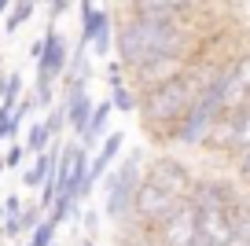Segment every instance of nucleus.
<instances>
[{"instance_id":"nucleus-1","label":"nucleus","mask_w":250,"mask_h":246,"mask_svg":"<svg viewBox=\"0 0 250 246\" xmlns=\"http://www.w3.org/2000/svg\"><path fill=\"white\" fill-rule=\"evenodd\" d=\"M188 55L199 59V19H173V15H114V59L125 70H136L151 59Z\"/></svg>"},{"instance_id":"nucleus-2","label":"nucleus","mask_w":250,"mask_h":246,"mask_svg":"<svg viewBox=\"0 0 250 246\" xmlns=\"http://www.w3.org/2000/svg\"><path fill=\"white\" fill-rule=\"evenodd\" d=\"M221 62L225 59H199L195 66L188 70V74L173 77V81H166V85L151 88V92H140V107H136V118H140L144 132L151 136V144L162 151V147H169V136L173 129H177L180 122H184V114L191 107H195L199 92H203L206 85H210L213 77H217Z\"/></svg>"},{"instance_id":"nucleus-3","label":"nucleus","mask_w":250,"mask_h":246,"mask_svg":"<svg viewBox=\"0 0 250 246\" xmlns=\"http://www.w3.org/2000/svg\"><path fill=\"white\" fill-rule=\"evenodd\" d=\"M144 165H147V151L133 147L125 158L114 162V169L100 180L103 184V217L110 228H129L136 224V191L144 184Z\"/></svg>"},{"instance_id":"nucleus-4","label":"nucleus","mask_w":250,"mask_h":246,"mask_svg":"<svg viewBox=\"0 0 250 246\" xmlns=\"http://www.w3.org/2000/svg\"><path fill=\"white\" fill-rule=\"evenodd\" d=\"M195 177L199 173L191 169L177 151H166V147L155 151L147 158V165H144V180L155 184V187H162V191H169V195H177V199H191Z\"/></svg>"},{"instance_id":"nucleus-5","label":"nucleus","mask_w":250,"mask_h":246,"mask_svg":"<svg viewBox=\"0 0 250 246\" xmlns=\"http://www.w3.org/2000/svg\"><path fill=\"white\" fill-rule=\"evenodd\" d=\"M203 59V55H199ZM199 59H188V55H169V59H151L144 62V66L129 70V85L136 88V92H151V88L166 85V81H173V77L188 74V70L195 66Z\"/></svg>"},{"instance_id":"nucleus-6","label":"nucleus","mask_w":250,"mask_h":246,"mask_svg":"<svg viewBox=\"0 0 250 246\" xmlns=\"http://www.w3.org/2000/svg\"><path fill=\"white\" fill-rule=\"evenodd\" d=\"M155 239L162 246H195L199 243V209L191 206V199H184L162 224H158Z\"/></svg>"},{"instance_id":"nucleus-7","label":"nucleus","mask_w":250,"mask_h":246,"mask_svg":"<svg viewBox=\"0 0 250 246\" xmlns=\"http://www.w3.org/2000/svg\"><path fill=\"white\" fill-rule=\"evenodd\" d=\"M180 202H184V199H177V195H169V191H162V187H155V184L144 180L140 191H136V224H144V228L155 231Z\"/></svg>"},{"instance_id":"nucleus-8","label":"nucleus","mask_w":250,"mask_h":246,"mask_svg":"<svg viewBox=\"0 0 250 246\" xmlns=\"http://www.w3.org/2000/svg\"><path fill=\"white\" fill-rule=\"evenodd\" d=\"M66 62H70V41L59 33V26L48 22V30H44V52H41V59H37V77H41V81L59 85L62 74H66Z\"/></svg>"},{"instance_id":"nucleus-9","label":"nucleus","mask_w":250,"mask_h":246,"mask_svg":"<svg viewBox=\"0 0 250 246\" xmlns=\"http://www.w3.org/2000/svg\"><path fill=\"white\" fill-rule=\"evenodd\" d=\"M213 0H122V11L136 15H173V19H199Z\"/></svg>"},{"instance_id":"nucleus-10","label":"nucleus","mask_w":250,"mask_h":246,"mask_svg":"<svg viewBox=\"0 0 250 246\" xmlns=\"http://www.w3.org/2000/svg\"><path fill=\"white\" fill-rule=\"evenodd\" d=\"M239 129H235V114L228 110V114H221L217 122H213V129H210V136H206V144H203V154H210V158H217V162H232L235 154H239Z\"/></svg>"},{"instance_id":"nucleus-11","label":"nucleus","mask_w":250,"mask_h":246,"mask_svg":"<svg viewBox=\"0 0 250 246\" xmlns=\"http://www.w3.org/2000/svg\"><path fill=\"white\" fill-rule=\"evenodd\" d=\"M122 147H125V132L122 129H114L110 136H103V144L96 147V154L88 158V180H92V184H100V180L114 169V162L122 158Z\"/></svg>"},{"instance_id":"nucleus-12","label":"nucleus","mask_w":250,"mask_h":246,"mask_svg":"<svg viewBox=\"0 0 250 246\" xmlns=\"http://www.w3.org/2000/svg\"><path fill=\"white\" fill-rule=\"evenodd\" d=\"M235 235V213L232 209H210L199 213V239H206L210 246H225Z\"/></svg>"},{"instance_id":"nucleus-13","label":"nucleus","mask_w":250,"mask_h":246,"mask_svg":"<svg viewBox=\"0 0 250 246\" xmlns=\"http://www.w3.org/2000/svg\"><path fill=\"white\" fill-rule=\"evenodd\" d=\"M110 114H114V103H110V96H107V100H96L92 122H88L85 136L78 140L85 151H92V147H100V144H103V136H107V125H110Z\"/></svg>"},{"instance_id":"nucleus-14","label":"nucleus","mask_w":250,"mask_h":246,"mask_svg":"<svg viewBox=\"0 0 250 246\" xmlns=\"http://www.w3.org/2000/svg\"><path fill=\"white\" fill-rule=\"evenodd\" d=\"M37 8H41L37 0H15L11 11H8V19H4V33H8V37H11V33H19L33 19V11H37Z\"/></svg>"},{"instance_id":"nucleus-15","label":"nucleus","mask_w":250,"mask_h":246,"mask_svg":"<svg viewBox=\"0 0 250 246\" xmlns=\"http://www.w3.org/2000/svg\"><path fill=\"white\" fill-rule=\"evenodd\" d=\"M88 52L100 55V59H110V52H114V11H110V15L100 22V30H96V37H92V44H88Z\"/></svg>"},{"instance_id":"nucleus-16","label":"nucleus","mask_w":250,"mask_h":246,"mask_svg":"<svg viewBox=\"0 0 250 246\" xmlns=\"http://www.w3.org/2000/svg\"><path fill=\"white\" fill-rule=\"evenodd\" d=\"M22 144H26V151H30V154H41V151H48V147L55 144L52 132H48V125H44V118L26 125V140H22Z\"/></svg>"},{"instance_id":"nucleus-17","label":"nucleus","mask_w":250,"mask_h":246,"mask_svg":"<svg viewBox=\"0 0 250 246\" xmlns=\"http://www.w3.org/2000/svg\"><path fill=\"white\" fill-rule=\"evenodd\" d=\"M110 103H114V114H136V107H140V92H136L133 85H118L110 88Z\"/></svg>"},{"instance_id":"nucleus-18","label":"nucleus","mask_w":250,"mask_h":246,"mask_svg":"<svg viewBox=\"0 0 250 246\" xmlns=\"http://www.w3.org/2000/svg\"><path fill=\"white\" fill-rule=\"evenodd\" d=\"M30 96H33V103H37V110H52L55 103H59V85H52V81H33V88H30Z\"/></svg>"},{"instance_id":"nucleus-19","label":"nucleus","mask_w":250,"mask_h":246,"mask_svg":"<svg viewBox=\"0 0 250 246\" xmlns=\"http://www.w3.org/2000/svg\"><path fill=\"white\" fill-rule=\"evenodd\" d=\"M22 96H26V92H22V74H19V70H11V74L4 77V96H0V107L15 110Z\"/></svg>"},{"instance_id":"nucleus-20","label":"nucleus","mask_w":250,"mask_h":246,"mask_svg":"<svg viewBox=\"0 0 250 246\" xmlns=\"http://www.w3.org/2000/svg\"><path fill=\"white\" fill-rule=\"evenodd\" d=\"M55 235H59V224L44 217V221L26 235V246H55Z\"/></svg>"},{"instance_id":"nucleus-21","label":"nucleus","mask_w":250,"mask_h":246,"mask_svg":"<svg viewBox=\"0 0 250 246\" xmlns=\"http://www.w3.org/2000/svg\"><path fill=\"white\" fill-rule=\"evenodd\" d=\"M235 231L250 239V191L247 187L239 191V202H235Z\"/></svg>"},{"instance_id":"nucleus-22","label":"nucleus","mask_w":250,"mask_h":246,"mask_svg":"<svg viewBox=\"0 0 250 246\" xmlns=\"http://www.w3.org/2000/svg\"><path fill=\"white\" fill-rule=\"evenodd\" d=\"M44 125H48V132H52V140H59L62 132H66V107L55 103L52 110H44Z\"/></svg>"},{"instance_id":"nucleus-23","label":"nucleus","mask_w":250,"mask_h":246,"mask_svg":"<svg viewBox=\"0 0 250 246\" xmlns=\"http://www.w3.org/2000/svg\"><path fill=\"white\" fill-rule=\"evenodd\" d=\"M235 114V129H239V140H235V144H239V151H247L250 147V100L243 103L239 110H232Z\"/></svg>"},{"instance_id":"nucleus-24","label":"nucleus","mask_w":250,"mask_h":246,"mask_svg":"<svg viewBox=\"0 0 250 246\" xmlns=\"http://www.w3.org/2000/svg\"><path fill=\"white\" fill-rule=\"evenodd\" d=\"M103 81H107V92L118 88V85H129V70H125L118 59H107V66H103Z\"/></svg>"},{"instance_id":"nucleus-25","label":"nucleus","mask_w":250,"mask_h":246,"mask_svg":"<svg viewBox=\"0 0 250 246\" xmlns=\"http://www.w3.org/2000/svg\"><path fill=\"white\" fill-rule=\"evenodd\" d=\"M228 169H232V177L239 180L243 187H250V147H247V151H239L232 162H228Z\"/></svg>"},{"instance_id":"nucleus-26","label":"nucleus","mask_w":250,"mask_h":246,"mask_svg":"<svg viewBox=\"0 0 250 246\" xmlns=\"http://www.w3.org/2000/svg\"><path fill=\"white\" fill-rule=\"evenodd\" d=\"M26 154H30V151H26V144H19V140H15V144H8V151L0 154V162H4V169H22Z\"/></svg>"},{"instance_id":"nucleus-27","label":"nucleus","mask_w":250,"mask_h":246,"mask_svg":"<svg viewBox=\"0 0 250 246\" xmlns=\"http://www.w3.org/2000/svg\"><path fill=\"white\" fill-rule=\"evenodd\" d=\"M81 228H85L88 239H96L100 228H103V213H100V209H85V213H81Z\"/></svg>"},{"instance_id":"nucleus-28","label":"nucleus","mask_w":250,"mask_h":246,"mask_svg":"<svg viewBox=\"0 0 250 246\" xmlns=\"http://www.w3.org/2000/svg\"><path fill=\"white\" fill-rule=\"evenodd\" d=\"M22 195H8L4 199V217H22Z\"/></svg>"},{"instance_id":"nucleus-29","label":"nucleus","mask_w":250,"mask_h":246,"mask_svg":"<svg viewBox=\"0 0 250 246\" xmlns=\"http://www.w3.org/2000/svg\"><path fill=\"white\" fill-rule=\"evenodd\" d=\"M41 52H44V37H37V41L30 44V59L37 62V59H41Z\"/></svg>"},{"instance_id":"nucleus-30","label":"nucleus","mask_w":250,"mask_h":246,"mask_svg":"<svg viewBox=\"0 0 250 246\" xmlns=\"http://www.w3.org/2000/svg\"><path fill=\"white\" fill-rule=\"evenodd\" d=\"M225 246H250V239H247V235H239V231H235V235H232V239H228V243H225Z\"/></svg>"},{"instance_id":"nucleus-31","label":"nucleus","mask_w":250,"mask_h":246,"mask_svg":"<svg viewBox=\"0 0 250 246\" xmlns=\"http://www.w3.org/2000/svg\"><path fill=\"white\" fill-rule=\"evenodd\" d=\"M11 4H15V0H0V15H8V11H11Z\"/></svg>"},{"instance_id":"nucleus-32","label":"nucleus","mask_w":250,"mask_h":246,"mask_svg":"<svg viewBox=\"0 0 250 246\" xmlns=\"http://www.w3.org/2000/svg\"><path fill=\"white\" fill-rule=\"evenodd\" d=\"M74 246H96V239H88V235H81V239H78V243H74Z\"/></svg>"},{"instance_id":"nucleus-33","label":"nucleus","mask_w":250,"mask_h":246,"mask_svg":"<svg viewBox=\"0 0 250 246\" xmlns=\"http://www.w3.org/2000/svg\"><path fill=\"white\" fill-rule=\"evenodd\" d=\"M0 228H4V202H0Z\"/></svg>"},{"instance_id":"nucleus-34","label":"nucleus","mask_w":250,"mask_h":246,"mask_svg":"<svg viewBox=\"0 0 250 246\" xmlns=\"http://www.w3.org/2000/svg\"><path fill=\"white\" fill-rule=\"evenodd\" d=\"M4 77H8V74H0V96H4Z\"/></svg>"},{"instance_id":"nucleus-35","label":"nucleus","mask_w":250,"mask_h":246,"mask_svg":"<svg viewBox=\"0 0 250 246\" xmlns=\"http://www.w3.org/2000/svg\"><path fill=\"white\" fill-rule=\"evenodd\" d=\"M195 246H210V243H206V239H199V243H195Z\"/></svg>"},{"instance_id":"nucleus-36","label":"nucleus","mask_w":250,"mask_h":246,"mask_svg":"<svg viewBox=\"0 0 250 246\" xmlns=\"http://www.w3.org/2000/svg\"><path fill=\"white\" fill-rule=\"evenodd\" d=\"M37 4H44V8H48V4H52V0H37Z\"/></svg>"},{"instance_id":"nucleus-37","label":"nucleus","mask_w":250,"mask_h":246,"mask_svg":"<svg viewBox=\"0 0 250 246\" xmlns=\"http://www.w3.org/2000/svg\"><path fill=\"white\" fill-rule=\"evenodd\" d=\"M247 191H250V187H247Z\"/></svg>"}]
</instances>
